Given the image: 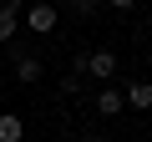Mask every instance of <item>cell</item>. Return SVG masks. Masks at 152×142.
Returning a JSON list of instances; mask_svg holds the SVG:
<instances>
[{
    "label": "cell",
    "instance_id": "8",
    "mask_svg": "<svg viewBox=\"0 0 152 142\" xmlns=\"http://www.w3.org/2000/svg\"><path fill=\"white\" fill-rule=\"evenodd\" d=\"M71 10H76V15L86 20V15H96V0H71Z\"/></svg>",
    "mask_w": 152,
    "mask_h": 142
},
{
    "label": "cell",
    "instance_id": "10",
    "mask_svg": "<svg viewBox=\"0 0 152 142\" xmlns=\"http://www.w3.org/2000/svg\"><path fill=\"white\" fill-rule=\"evenodd\" d=\"M86 142H107V137H86Z\"/></svg>",
    "mask_w": 152,
    "mask_h": 142
},
{
    "label": "cell",
    "instance_id": "5",
    "mask_svg": "<svg viewBox=\"0 0 152 142\" xmlns=\"http://www.w3.org/2000/svg\"><path fill=\"white\" fill-rule=\"evenodd\" d=\"M122 102L137 107V112H147V107H152V81H132V86L122 91Z\"/></svg>",
    "mask_w": 152,
    "mask_h": 142
},
{
    "label": "cell",
    "instance_id": "9",
    "mask_svg": "<svg viewBox=\"0 0 152 142\" xmlns=\"http://www.w3.org/2000/svg\"><path fill=\"white\" fill-rule=\"evenodd\" d=\"M107 5H112V10H132L137 0H107Z\"/></svg>",
    "mask_w": 152,
    "mask_h": 142
},
{
    "label": "cell",
    "instance_id": "6",
    "mask_svg": "<svg viewBox=\"0 0 152 142\" xmlns=\"http://www.w3.org/2000/svg\"><path fill=\"white\" fill-rule=\"evenodd\" d=\"M20 132H26V122L15 112H0V142H20Z\"/></svg>",
    "mask_w": 152,
    "mask_h": 142
},
{
    "label": "cell",
    "instance_id": "4",
    "mask_svg": "<svg viewBox=\"0 0 152 142\" xmlns=\"http://www.w3.org/2000/svg\"><path fill=\"white\" fill-rule=\"evenodd\" d=\"M20 31V0H5V5H0V41H10Z\"/></svg>",
    "mask_w": 152,
    "mask_h": 142
},
{
    "label": "cell",
    "instance_id": "7",
    "mask_svg": "<svg viewBox=\"0 0 152 142\" xmlns=\"http://www.w3.org/2000/svg\"><path fill=\"white\" fill-rule=\"evenodd\" d=\"M96 112H102V117H117V112H127L122 91H102V97H96Z\"/></svg>",
    "mask_w": 152,
    "mask_h": 142
},
{
    "label": "cell",
    "instance_id": "2",
    "mask_svg": "<svg viewBox=\"0 0 152 142\" xmlns=\"http://www.w3.org/2000/svg\"><path fill=\"white\" fill-rule=\"evenodd\" d=\"M56 20H61V15H56V5H46V0L26 10V31H36V36H51V31H56Z\"/></svg>",
    "mask_w": 152,
    "mask_h": 142
},
{
    "label": "cell",
    "instance_id": "3",
    "mask_svg": "<svg viewBox=\"0 0 152 142\" xmlns=\"http://www.w3.org/2000/svg\"><path fill=\"white\" fill-rule=\"evenodd\" d=\"M10 66H15V76H20L26 86H31V81H41V71H46V66H41V56H31V51H15V56H10Z\"/></svg>",
    "mask_w": 152,
    "mask_h": 142
},
{
    "label": "cell",
    "instance_id": "1",
    "mask_svg": "<svg viewBox=\"0 0 152 142\" xmlns=\"http://www.w3.org/2000/svg\"><path fill=\"white\" fill-rule=\"evenodd\" d=\"M76 71H91L96 81H107L112 71H117V56H112V51L102 46V51H91V56H76Z\"/></svg>",
    "mask_w": 152,
    "mask_h": 142
}]
</instances>
